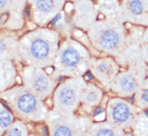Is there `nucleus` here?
<instances>
[{
    "label": "nucleus",
    "instance_id": "4468645a",
    "mask_svg": "<svg viewBox=\"0 0 148 136\" xmlns=\"http://www.w3.org/2000/svg\"><path fill=\"white\" fill-rule=\"evenodd\" d=\"M103 99V92L92 83H86L81 98V105L87 110H93L100 106Z\"/></svg>",
    "mask_w": 148,
    "mask_h": 136
},
{
    "label": "nucleus",
    "instance_id": "aec40b11",
    "mask_svg": "<svg viewBox=\"0 0 148 136\" xmlns=\"http://www.w3.org/2000/svg\"><path fill=\"white\" fill-rule=\"evenodd\" d=\"M54 0H36V8L43 14H48L54 9Z\"/></svg>",
    "mask_w": 148,
    "mask_h": 136
},
{
    "label": "nucleus",
    "instance_id": "9b49d317",
    "mask_svg": "<svg viewBox=\"0 0 148 136\" xmlns=\"http://www.w3.org/2000/svg\"><path fill=\"white\" fill-rule=\"evenodd\" d=\"M125 16L130 23L148 26V0H126Z\"/></svg>",
    "mask_w": 148,
    "mask_h": 136
},
{
    "label": "nucleus",
    "instance_id": "1a4fd4ad",
    "mask_svg": "<svg viewBox=\"0 0 148 136\" xmlns=\"http://www.w3.org/2000/svg\"><path fill=\"white\" fill-rule=\"evenodd\" d=\"M143 110L125 98L114 97L108 100L106 106V120L123 129L132 131L138 114Z\"/></svg>",
    "mask_w": 148,
    "mask_h": 136
},
{
    "label": "nucleus",
    "instance_id": "7ed1b4c3",
    "mask_svg": "<svg viewBox=\"0 0 148 136\" xmlns=\"http://www.w3.org/2000/svg\"><path fill=\"white\" fill-rule=\"evenodd\" d=\"M92 56L89 48L82 43L72 38H67L56 52L53 64L56 77H82L89 69Z\"/></svg>",
    "mask_w": 148,
    "mask_h": 136
},
{
    "label": "nucleus",
    "instance_id": "6e6552de",
    "mask_svg": "<svg viewBox=\"0 0 148 136\" xmlns=\"http://www.w3.org/2000/svg\"><path fill=\"white\" fill-rule=\"evenodd\" d=\"M147 68L143 64L126 67L114 77L109 89L119 97H132L147 77Z\"/></svg>",
    "mask_w": 148,
    "mask_h": 136
},
{
    "label": "nucleus",
    "instance_id": "a211bd4d",
    "mask_svg": "<svg viewBox=\"0 0 148 136\" xmlns=\"http://www.w3.org/2000/svg\"><path fill=\"white\" fill-rule=\"evenodd\" d=\"M29 135V129L25 124V122L17 118L12 122L10 127L4 134L8 136H27Z\"/></svg>",
    "mask_w": 148,
    "mask_h": 136
},
{
    "label": "nucleus",
    "instance_id": "6ab92c4d",
    "mask_svg": "<svg viewBox=\"0 0 148 136\" xmlns=\"http://www.w3.org/2000/svg\"><path fill=\"white\" fill-rule=\"evenodd\" d=\"M141 52H142V59L146 67L148 69V26L143 32L141 38Z\"/></svg>",
    "mask_w": 148,
    "mask_h": 136
},
{
    "label": "nucleus",
    "instance_id": "412c9836",
    "mask_svg": "<svg viewBox=\"0 0 148 136\" xmlns=\"http://www.w3.org/2000/svg\"><path fill=\"white\" fill-rule=\"evenodd\" d=\"M8 4V0H0V11L4 10Z\"/></svg>",
    "mask_w": 148,
    "mask_h": 136
},
{
    "label": "nucleus",
    "instance_id": "f03ea898",
    "mask_svg": "<svg viewBox=\"0 0 148 136\" xmlns=\"http://www.w3.org/2000/svg\"><path fill=\"white\" fill-rule=\"evenodd\" d=\"M0 98L7 103L11 112L18 119L28 122L45 121L48 106L24 85H15L0 93Z\"/></svg>",
    "mask_w": 148,
    "mask_h": 136
},
{
    "label": "nucleus",
    "instance_id": "39448f33",
    "mask_svg": "<svg viewBox=\"0 0 148 136\" xmlns=\"http://www.w3.org/2000/svg\"><path fill=\"white\" fill-rule=\"evenodd\" d=\"M86 83L82 77H73L56 86L53 92V111L63 114H74L81 106V98Z\"/></svg>",
    "mask_w": 148,
    "mask_h": 136
},
{
    "label": "nucleus",
    "instance_id": "f3484780",
    "mask_svg": "<svg viewBox=\"0 0 148 136\" xmlns=\"http://www.w3.org/2000/svg\"><path fill=\"white\" fill-rule=\"evenodd\" d=\"M14 121L15 115L10 109L0 102V136L6 133Z\"/></svg>",
    "mask_w": 148,
    "mask_h": 136
},
{
    "label": "nucleus",
    "instance_id": "f8f14e48",
    "mask_svg": "<svg viewBox=\"0 0 148 136\" xmlns=\"http://www.w3.org/2000/svg\"><path fill=\"white\" fill-rule=\"evenodd\" d=\"M19 37L10 32H0V59L11 60L19 62Z\"/></svg>",
    "mask_w": 148,
    "mask_h": 136
},
{
    "label": "nucleus",
    "instance_id": "f257e3e1",
    "mask_svg": "<svg viewBox=\"0 0 148 136\" xmlns=\"http://www.w3.org/2000/svg\"><path fill=\"white\" fill-rule=\"evenodd\" d=\"M59 36L50 29H38L19 38L18 56L23 65L40 68L53 66L60 45Z\"/></svg>",
    "mask_w": 148,
    "mask_h": 136
},
{
    "label": "nucleus",
    "instance_id": "20e7f679",
    "mask_svg": "<svg viewBox=\"0 0 148 136\" xmlns=\"http://www.w3.org/2000/svg\"><path fill=\"white\" fill-rule=\"evenodd\" d=\"M128 33L123 23L111 22L92 27L88 37L94 49L116 59L126 45Z\"/></svg>",
    "mask_w": 148,
    "mask_h": 136
},
{
    "label": "nucleus",
    "instance_id": "423d86ee",
    "mask_svg": "<svg viewBox=\"0 0 148 136\" xmlns=\"http://www.w3.org/2000/svg\"><path fill=\"white\" fill-rule=\"evenodd\" d=\"M45 122L48 125V131L53 136L86 135L92 122L89 118L75 114H59L53 111L48 112Z\"/></svg>",
    "mask_w": 148,
    "mask_h": 136
},
{
    "label": "nucleus",
    "instance_id": "2eb2a0df",
    "mask_svg": "<svg viewBox=\"0 0 148 136\" xmlns=\"http://www.w3.org/2000/svg\"><path fill=\"white\" fill-rule=\"evenodd\" d=\"M126 135V131L109 121L100 122H91L87 130L86 135L97 136H122Z\"/></svg>",
    "mask_w": 148,
    "mask_h": 136
},
{
    "label": "nucleus",
    "instance_id": "9d476101",
    "mask_svg": "<svg viewBox=\"0 0 148 136\" xmlns=\"http://www.w3.org/2000/svg\"><path fill=\"white\" fill-rule=\"evenodd\" d=\"M122 69V67L114 57L111 56H102L99 58H91L89 70L92 76L97 81L109 89L111 82Z\"/></svg>",
    "mask_w": 148,
    "mask_h": 136
},
{
    "label": "nucleus",
    "instance_id": "dca6fc26",
    "mask_svg": "<svg viewBox=\"0 0 148 136\" xmlns=\"http://www.w3.org/2000/svg\"><path fill=\"white\" fill-rule=\"evenodd\" d=\"M134 103L143 111L148 110V77H147L134 93Z\"/></svg>",
    "mask_w": 148,
    "mask_h": 136
},
{
    "label": "nucleus",
    "instance_id": "0eeeda50",
    "mask_svg": "<svg viewBox=\"0 0 148 136\" xmlns=\"http://www.w3.org/2000/svg\"><path fill=\"white\" fill-rule=\"evenodd\" d=\"M23 85L45 101L52 95L56 87V77L43 68L24 65L20 69Z\"/></svg>",
    "mask_w": 148,
    "mask_h": 136
},
{
    "label": "nucleus",
    "instance_id": "ddd939ff",
    "mask_svg": "<svg viewBox=\"0 0 148 136\" xmlns=\"http://www.w3.org/2000/svg\"><path fill=\"white\" fill-rule=\"evenodd\" d=\"M18 71L14 60L0 59V93L15 86Z\"/></svg>",
    "mask_w": 148,
    "mask_h": 136
}]
</instances>
